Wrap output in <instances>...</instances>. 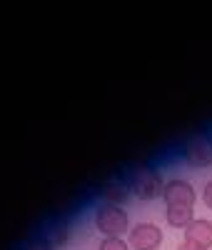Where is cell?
Returning a JSON list of instances; mask_svg holds the SVG:
<instances>
[{"mask_svg":"<svg viewBox=\"0 0 212 250\" xmlns=\"http://www.w3.org/2000/svg\"><path fill=\"white\" fill-rule=\"evenodd\" d=\"M25 250H55V245H53L48 238H38V240L28 243V245H25Z\"/></svg>","mask_w":212,"mask_h":250,"instance_id":"8fae6325","label":"cell"},{"mask_svg":"<svg viewBox=\"0 0 212 250\" xmlns=\"http://www.w3.org/2000/svg\"><path fill=\"white\" fill-rule=\"evenodd\" d=\"M185 240L195 243V245H202V248H212V223L205 220V218H195L185 228Z\"/></svg>","mask_w":212,"mask_h":250,"instance_id":"52a82bcc","label":"cell"},{"mask_svg":"<svg viewBox=\"0 0 212 250\" xmlns=\"http://www.w3.org/2000/svg\"><path fill=\"white\" fill-rule=\"evenodd\" d=\"M162 200L167 205H195L197 200V193L190 180H182V178H173L165 183V193H162Z\"/></svg>","mask_w":212,"mask_h":250,"instance_id":"5b68a950","label":"cell"},{"mask_svg":"<svg viewBox=\"0 0 212 250\" xmlns=\"http://www.w3.org/2000/svg\"><path fill=\"white\" fill-rule=\"evenodd\" d=\"M100 193H102V203L122 205L127 198H130V185H127V180H122V178H110V180L102 183Z\"/></svg>","mask_w":212,"mask_h":250,"instance_id":"8992f818","label":"cell"},{"mask_svg":"<svg viewBox=\"0 0 212 250\" xmlns=\"http://www.w3.org/2000/svg\"><path fill=\"white\" fill-rule=\"evenodd\" d=\"M165 220L170 228H185L195 220V205H165Z\"/></svg>","mask_w":212,"mask_h":250,"instance_id":"ba28073f","label":"cell"},{"mask_svg":"<svg viewBox=\"0 0 212 250\" xmlns=\"http://www.w3.org/2000/svg\"><path fill=\"white\" fill-rule=\"evenodd\" d=\"M127 243L133 250H157L162 245V228L155 223H137L127 233Z\"/></svg>","mask_w":212,"mask_h":250,"instance_id":"277c9868","label":"cell"},{"mask_svg":"<svg viewBox=\"0 0 212 250\" xmlns=\"http://www.w3.org/2000/svg\"><path fill=\"white\" fill-rule=\"evenodd\" d=\"M202 203L212 210V180H207V183H205V188H202Z\"/></svg>","mask_w":212,"mask_h":250,"instance_id":"7c38bea8","label":"cell"},{"mask_svg":"<svg viewBox=\"0 0 212 250\" xmlns=\"http://www.w3.org/2000/svg\"><path fill=\"white\" fill-rule=\"evenodd\" d=\"M182 158L190 168H210L212 165V135L195 133L182 145Z\"/></svg>","mask_w":212,"mask_h":250,"instance_id":"3957f363","label":"cell"},{"mask_svg":"<svg viewBox=\"0 0 212 250\" xmlns=\"http://www.w3.org/2000/svg\"><path fill=\"white\" fill-rule=\"evenodd\" d=\"M177 250H207V248H202V245H195V243H190V240H182V243L177 245Z\"/></svg>","mask_w":212,"mask_h":250,"instance_id":"4fadbf2b","label":"cell"},{"mask_svg":"<svg viewBox=\"0 0 212 250\" xmlns=\"http://www.w3.org/2000/svg\"><path fill=\"white\" fill-rule=\"evenodd\" d=\"M93 223L102 238H122L125 233H130V218L122 205L100 203L93 213Z\"/></svg>","mask_w":212,"mask_h":250,"instance_id":"7a4b0ae2","label":"cell"},{"mask_svg":"<svg viewBox=\"0 0 212 250\" xmlns=\"http://www.w3.org/2000/svg\"><path fill=\"white\" fill-rule=\"evenodd\" d=\"M97 250H133L125 238H102Z\"/></svg>","mask_w":212,"mask_h":250,"instance_id":"30bf717a","label":"cell"},{"mask_svg":"<svg viewBox=\"0 0 212 250\" xmlns=\"http://www.w3.org/2000/svg\"><path fill=\"white\" fill-rule=\"evenodd\" d=\"M125 180L130 185V193L140 200H157L165 193V180L153 165H135V168H130Z\"/></svg>","mask_w":212,"mask_h":250,"instance_id":"6da1fadb","label":"cell"},{"mask_svg":"<svg viewBox=\"0 0 212 250\" xmlns=\"http://www.w3.org/2000/svg\"><path fill=\"white\" fill-rule=\"evenodd\" d=\"M68 235H70V230H68V225H62V223L53 225L50 230H48V240H50L55 248L65 245V243H68Z\"/></svg>","mask_w":212,"mask_h":250,"instance_id":"9c48e42d","label":"cell"}]
</instances>
